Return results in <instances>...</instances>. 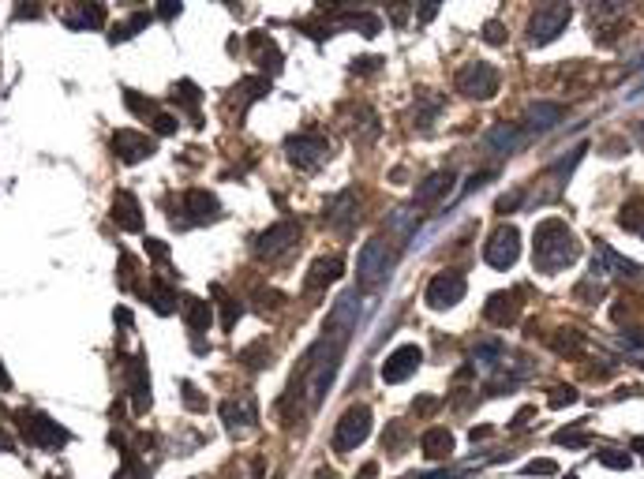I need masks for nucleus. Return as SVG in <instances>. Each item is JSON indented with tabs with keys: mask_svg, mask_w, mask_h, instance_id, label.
Masks as SVG:
<instances>
[{
	"mask_svg": "<svg viewBox=\"0 0 644 479\" xmlns=\"http://www.w3.org/2000/svg\"><path fill=\"white\" fill-rule=\"evenodd\" d=\"M577 255H581V247H577L570 225H562L558 218L540 221V229H536V236H532V259L543 274H555V270H562V266L577 262Z\"/></svg>",
	"mask_w": 644,
	"mask_h": 479,
	"instance_id": "1",
	"label": "nucleus"
},
{
	"mask_svg": "<svg viewBox=\"0 0 644 479\" xmlns=\"http://www.w3.org/2000/svg\"><path fill=\"white\" fill-rule=\"evenodd\" d=\"M371 434V408L367 405H349L337 419V431H334V449L337 453H349L356 449L363 438Z\"/></svg>",
	"mask_w": 644,
	"mask_h": 479,
	"instance_id": "2",
	"label": "nucleus"
},
{
	"mask_svg": "<svg viewBox=\"0 0 644 479\" xmlns=\"http://www.w3.org/2000/svg\"><path fill=\"white\" fill-rule=\"evenodd\" d=\"M390 277V251L383 240H367L356 259V281L360 288H378Z\"/></svg>",
	"mask_w": 644,
	"mask_h": 479,
	"instance_id": "3",
	"label": "nucleus"
},
{
	"mask_svg": "<svg viewBox=\"0 0 644 479\" xmlns=\"http://www.w3.org/2000/svg\"><path fill=\"white\" fill-rule=\"evenodd\" d=\"M221 419H225V431L232 438H244L259 427V408H255V393H240L232 401L221 405Z\"/></svg>",
	"mask_w": 644,
	"mask_h": 479,
	"instance_id": "4",
	"label": "nucleus"
},
{
	"mask_svg": "<svg viewBox=\"0 0 644 479\" xmlns=\"http://www.w3.org/2000/svg\"><path fill=\"white\" fill-rule=\"evenodd\" d=\"M570 4H547V8H540V11H532V19H529V42L532 45H547L550 38H558L562 34V26L570 23Z\"/></svg>",
	"mask_w": 644,
	"mask_h": 479,
	"instance_id": "5",
	"label": "nucleus"
},
{
	"mask_svg": "<svg viewBox=\"0 0 644 479\" xmlns=\"http://www.w3.org/2000/svg\"><path fill=\"white\" fill-rule=\"evenodd\" d=\"M296 236H300V229H296L293 221H278V225H270L266 232H259V236H255V255H259L262 262L281 259L285 251H293V247H296Z\"/></svg>",
	"mask_w": 644,
	"mask_h": 479,
	"instance_id": "6",
	"label": "nucleus"
},
{
	"mask_svg": "<svg viewBox=\"0 0 644 479\" xmlns=\"http://www.w3.org/2000/svg\"><path fill=\"white\" fill-rule=\"evenodd\" d=\"M483 259H487V266H495V270H509L517 259H521V236L517 229H509V225H502V229H495L487 247H483Z\"/></svg>",
	"mask_w": 644,
	"mask_h": 479,
	"instance_id": "7",
	"label": "nucleus"
},
{
	"mask_svg": "<svg viewBox=\"0 0 644 479\" xmlns=\"http://www.w3.org/2000/svg\"><path fill=\"white\" fill-rule=\"evenodd\" d=\"M457 86H461L468 98L487 101V98H495V90H498V72L491 68L487 60H472L468 68L457 75Z\"/></svg>",
	"mask_w": 644,
	"mask_h": 479,
	"instance_id": "8",
	"label": "nucleus"
},
{
	"mask_svg": "<svg viewBox=\"0 0 644 479\" xmlns=\"http://www.w3.org/2000/svg\"><path fill=\"white\" fill-rule=\"evenodd\" d=\"M457 300H465V274L442 270L439 277H431V285H427V303L431 308L446 311V308H453Z\"/></svg>",
	"mask_w": 644,
	"mask_h": 479,
	"instance_id": "9",
	"label": "nucleus"
},
{
	"mask_svg": "<svg viewBox=\"0 0 644 479\" xmlns=\"http://www.w3.org/2000/svg\"><path fill=\"white\" fill-rule=\"evenodd\" d=\"M285 154H288V162H293L296 169H315V165L326 162L330 146H326L322 135H293L285 142Z\"/></svg>",
	"mask_w": 644,
	"mask_h": 479,
	"instance_id": "10",
	"label": "nucleus"
},
{
	"mask_svg": "<svg viewBox=\"0 0 644 479\" xmlns=\"http://www.w3.org/2000/svg\"><path fill=\"white\" fill-rule=\"evenodd\" d=\"M113 154L120 157L124 165H139L154 154V139H147L142 131H128V128L113 131Z\"/></svg>",
	"mask_w": 644,
	"mask_h": 479,
	"instance_id": "11",
	"label": "nucleus"
},
{
	"mask_svg": "<svg viewBox=\"0 0 644 479\" xmlns=\"http://www.w3.org/2000/svg\"><path fill=\"white\" fill-rule=\"evenodd\" d=\"M419 359H424V352H419L416 344H401V349H393L390 359H383V382H390V385L405 382L419 367Z\"/></svg>",
	"mask_w": 644,
	"mask_h": 479,
	"instance_id": "12",
	"label": "nucleus"
},
{
	"mask_svg": "<svg viewBox=\"0 0 644 479\" xmlns=\"http://www.w3.org/2000/svg\"><path fill=\"white\" fill-rule=\"evenodd\" d=\"M26 438H30L34 446H42V449H60V446L72 442V434L64 431L60 423H52L49 416H30L26 419Z\"/></svg>",
	"mask_w": 644,
	"mask_h": 479,
	"instance_id": "13",
	"label": "nucleus"
},
{
	"mask_svg": "<svg viewBox=\"0 0 644 479\" xmlns=\"http://www.w3.org/2000/svg\"><path fill=\"white\" fill-rule=\"evenodd\" d=\"M341 274H345V262H341V255H319V259L311 262L307 277H304V292H319L326 285H334Z\"/></svg>",
	"mask_w": 644,
	"mask_h": 479,
	"instance_id": "14",
	"label": "nucleus"
},
{
	"mask_svg": "<svg viewBox=\"0 0 644 479\" xmlns=\"http://www.w3.org/2000/svg\"><path fill=\"white\" fill-rule=\"evenodd\" d=\"M183 206H188V218H183V225H210V221H218V214H221L218 198L210 195V191H199V188L183 195Z\"/></svg>",
	"mask_w": 644,
	"mask_h": 479,
	"instance_id": "15",
	"label": "nucleus"
},
{
	"mask_svg": "<svg viewBox=\"0 0 644 479\" xmlns=\"http://www.w3.org/2000/svg\"><path fill=\"white\" fill-rule=\"evenodd\" d=\"M113 221L120 225L124 232H142V210H139V198L131 191L113 195Z\"/></svg>",
	"mask_w": 644,
	"mask_h": 479,
	"instance_id": "16",
	"label": "nucleus"
},
{
	"mask_svg": "<svg viewBox=\"0 0 644 479\" xmlns=\"http://www.w3.org/2000/svg\"><path fill=\"white\" fill-rule=\"evenodd\" d=\"M360 198L352 195V191H341L334 203H330V210H326V225H330V229H352V225H356V218H360Z\"/></svg>",
	"mask_w": 644,
	"mask_h": 479,
	"instance_id": "17",
	"label": "nucleus"
},
{
	"mask_svg": "<svg viewBox=\"0 0 644 479\" xmlns=\"http://www.w3.org/2000/svg\"><path fill=\"white\" fill-rule=\"evenodd\" d=\"M262 94H266V79H244V83L232 90V98H229V109H232V116L240 120V116L247 113V105H252L255 98H262Z\"/></svg>",
	"mask_w": 644,
	"mask_h": 479,
	"instance_id": "18",
	"label": "nucleus"
},
{
	"mask_svg": "<svg viewBox=\"0 0 644 479\" xmlns=\"http://www.w3.org/2000/svg\"><path fill=\"white\" fill-rule=\"evenodd\" d=\"M419 449L427 453V461H446L453 453V434L442 427H431L424 438H419Z\"/></svg>",
	"mask_w": 644,
	"mask_h": 479,
	"instance_id": "19",
	"label": "nucleus"
},
{
	"mask_svg": "<svg viewBox=\"0 0 644 479\" xmlns=\"http://www.w3.org/2000/svg\"><path fill=\"white\" fill-rule=\"evenodd\" d=\"M131 401H135V412H147L150 408V378H147V364L131 359Z\"/></svg>",
	"mask_w": 644,
	"mask_h": 479,
	"instance_id": "20",
	"label": "nucleus"
},
{
	"mask_svg": "<svg viewBox=\"0 0 644 479\" xmlns=\"http://www.w3.org/2000/svg\"><path fill=\"white\" fill-rule=\"evenodd\" d=\"M252 49H255L259 68L266 64V72H270V75H278V72H281V49L273 45V38H270V34H252Z\"/></svg>",
	"mask_w": 644,
	"mask_h": 479,
	"instance_id": "21",
	"label": "nucleus"
},
{
	"mask_svg": "<svg viewBox=\"0 0 644 479\" xmlns=\"http://www.w3.org/2000/svg\"><path fill=\"white\" fill-rule=\"evenodd\" d=\"M562 116H566V109H562V105H555V101H532V105H529V120H532V128H540V131L555 128Z\"/></svg>",
	"mask_w": 644,
	"mask_h": 479,
	"instance_id": "22",
	"label": "nucleus"
},
{
	"mask_svg": "<svg viewBox=\"0 0 644 479\" xmlns=\"http://www.w3.org/2000/svg\"><path fill=\"white\" fill-rule=\"evenodd\" d=\"M450 188H453V172H435V176H427L416 188V203H435V198L446 195Z\"/></svg>",
	"mask_w": 644,
	"mask_h": 479,
	"instance_id": "23",
	"label": "nucleus"
},
{
	"mask_svg": "<svg viewBox=\"0 0 644 479\" xmlns=\"http://www.w3.org/2000/svg\"><path fill=\"white\" fill-rule=\"evenodd\" d=\"M183 318H188L191 334H203V329L210 326V303L195 300V296H183Z\"/></svg>",
	"mask_w": 644,
	"mask_h": 479,
	"instance_id": "24",
	"label": "nucleus"
},
{
	"mask_svg": "<svg viewBox=\"0 0 644 479\" xmlns=\"http://www.w3.org/2000/svg\"><path fill=\"white\" fill-rule=\"evenodd\" d=\"M521 139H524V135H521V128H514V124H495V128L487 131V142L495 146V150H506V154H509V150H517Z\"/></svg>",
	"mask_w": 644,
	"mask_h": 479,
	"instance_id": "25",
	"label": "nucleus"
},
{
	"mask_svg": "<svg viewBox=\"0 0 644 479\" xmlns=\"http://www.w3.org/2000/svg\"><path fill=\"white\" fill-rule=\"evenodd\" d=\"M487 318H491V322L509 326V322L517 318V300H514V296H491V303H487Z\"/></svg>",
	"mask_w": 644,
	"mask_h": 479,
	"instance_id": "26",
	"label": "nucleus"
},
{
	"mask_svg": "<svg viewBox=\"0 0 644 479\" xmlns=\"http://www.w3.org/2000/svg\"><path fill=\"white\" fill-rule=\"evenodd\" d=\"M147 23H150V16H147V11H135V16H131L128 23L113 26V30H109V42H113V45L128 42V38H135V34H139V30H142V26H147Z\"/></svg>",
	"mask_w": 644,
	"mask_h": 479,
	"instance_id": "27",
	"label": "nucleus"
},
{
	"mask_svg": "<svg viewBox=\"0 0 644 479\" xmlns=\"http://www.w3.org/2000/svg\"><path fill=\"white\" fill-rule=\"evenodd\" d=\"M101 19H105V8H98V4H86V8L79 11L75 19H68V26H72V30H98V26H101Z\"/></svg>",
	"mask_w": 644,
	"mask_h": 479,
	"instance_id": "28",
	"label": "nucleus"
},
{
	"mask_svg": "<svg viewBox=\"0 0 644 479\" xmlns=\"http://www.w3.org/2000/svg\"><path fill=\"white\" fill-rule=\"evenodd\" d=\"M199 94H203V90H195V83H188V79L173 86V101H180L191 116H199Z\"/></svg>",
	"mask_w": 644,
	"mask_h": 479,
	"instance_id": "29",
	"label": "nucleus"
},
{
	"mask_svg": "<svg viewBox=\"0 0 644 479\" xmlns=\"http://www.w3.org/2000/svg\"><path fill=\"white\" fill-rule=\"evenodd\" d=\"M150 303H154V311H157V315H173V311H176V296L169 292V285H165V281H154Z\"/></svg>",
	"mask_w": 644,
	"mask_h": 479,
	"instance_id": "30",
	"label": "nucleus"
},
{
	"mask_svg": "<svg viewBox=\"0 0 644 479\" xmlns=\"http://www.w3.org/2000/svg\"><path fill=\"white\" fill-rule=\"evenodd\" d=\"M349 26H356L363 38H375L378 30H383V23H378L375 16H349Z\"/></svg>",
	"mask_w": 644,
	"mask_h": 479,
	"instance_id": "31",
	"label": "nucleus"
},
{
	"mask_svg": "<svg viewBox=\"0 0 644 479\" xmlns=\"http://www.w3.org/2000/svg\"><path fill=\"white\" fill-rule=\"evenodd\" d=\"M124 101H128V109H131V113H139V116H142V113H154V101H150V98H139L135 90H128Z\"/></svg>",
	"mask_w": 644,
	"mask_h": 479,
	"instance_id": "32",
	"label": "nucleus"
},
{
	"mask_svg": "<svg viewBox=\"0 0 644 479\" xmlns=\"http://www.w3.org/2000/svg\"><path fill=\"white\" fill-rule=\"evenodd\" d=\"M150 120H154L157 135H173V131H176V116H169V113H154Z\"/></svg>",
	"mask_w": 644,
	"mask_h": 479,
	"instance_id": "33",
	"label": "nucleus"
},
{
	"mask_svg": "<svg viewBox=\"0 0 644 479\" xmlns=\"http://www.w3.org/2000/svg\"><path fill=\"white\" fill-rule=\"evenodd\" d=\"M236 318H240V303H232V300H221V326H225V329H232V326H236Z\"/></svg>",
	"mask_w": 644,
	"mask_h": 479,
	"instance_id": "34",
	"label": "nucleus"
},
{
	"mask_svg": "<svg viewBox=\"0 0 644 479\" xmlns=\"http://www.w3.org/2000/svg\"><path fill=\"white\" fill-rule=\"evenodd\" d=\"M498 356H502V344H483V349H476V364L480 367H491Z\"/></svg>",
	"mask_w": 644,
	"mask_h": 479,
	"instance_id": "35",
	"label": "nucleus"
},
{
	"mask_svg": "<svg viewBox=\"0 0 644 479\" xmlns=\"http://www.w3.org/2000/svg\"><path fill=\"white\" fill-rule=\"evenodd\" d=\"M483 30H487V34H483V42H487V45H506V26L502 23H487Z\"/></svg>",
	"mask_w": 644,
	"mask_h": 479,
	"instance_id": "36",
	"label": "nucleus"
},
{
	"mask_svg": "<svg viewBox=\"0 0 644 479\" xmlns=\"http://www.w3.org/2000/svg\"><path fill=\"white\" fill-rule=\"evenodd\" d=\"M183 405H188L191 412H203V408H206V397L195 393V385H191V382H183Z\"/></svg>",
	"mask_w": 644,
	"mask_h": 479,
	"instance_id": "37",
	"label": "nucleus"
},
{
	"mask_svg": "<svg viewBox=\"0 0 644 479\" xmlns=\"http://www.w3.org/2000/svg\"><path fill=\"white\" fill-rule=\"evenodd\" d=\"M524 472H529V475H555L558 464L555 461H529V464H524Z\"/></svg>",
	"mask_w": 644,
	"mask_h": 479,
	"instance_id": "38",
	"label": "nucleus"
},
{
	"mask_svg": "<svg viewBox=\"0 0 644 479\" xmlns=\"http://www.w3.org/2000/svg\"><path fill=\"white\" fill-rule=\"evenodd\" d=\"M577 401V390H570V385H558L555 393H550V405L555 408H562V405H573Z\"/></svg>",
	"mask_w": 644,
	"mask_h": 479,
	"instance_id": "39",
	"label": "nucleus"
},
{
	"mask_svg": "<svg viewBox=\"0 0 644 479\" xmlns=\"http://www.w3.org/2000/svg\"><path fill=\"white\" fill-rule=\"evenodd\" d=\"M555 349L558 352H577V349H581V337H577V334H562V337H555Z\"/></svg>",
	"mask_w": 644,
	"mask_h": 479,
	"instance_id": "40",
	"label": "nucleus"
},
{
	"mask_svg": "<svg viewBox=\"0 0 644 479\" xmlns=\"http://www.w3.org/2000/svg\"><path fill=\"white\" fill-rule=\"evenodd\" d=\"M375 68H383V57H360L356 64H352V72H360V75L375 72Z\"/></svg>",
	"mask_w": 644,
	"mask_h": 479,
	"instance_id": "41",
	"label": "nucleus"
},
{
	"mask_svg": "<svg viewBox=\"0 0 644 479\" xmlns=\"http://www.w3.org/2000/svg\"><path fill=\"white\" fill-rule=\"evenodd\" d=\"M599 461L607 464V468H629V457L626 453H603Z\"/></svg>",
	"mask_w": 644,
	"mask_h": 479,
	"instance_id": "42",
	"label": "nucleus"
},
{
	"mask_svg": "<svg viewBox=\"0 0 644 479\" xmlns=\"http://www.w3.org/2000/svg\"><path fill=\"white\" fill-rule=\"evenodd\" d=\"M142 247H147L154 259H165V255H169V247L162 244V240H142Z\"/></svg>",
	"mask_w": 644,
	"mask_h": 479,
	"instance_id": "43",
	"label": "nucleus"
},
{
	"mask_svg": "<svg viewBox=\"0 0 644 479\" xmlns=\"http://www.w3.org/2000/svg\"><path fill=\"white\" fill-rule=\"evenodd\" d=\"M521 203V191H514V195H506V198H498V214H509Z\"/></svg>",
	"mask_w": 644,
	"mask_h": 479,
	"instance_id": "44",
	"label": "nucleus"
},
{
	"mask_svg": "<svg viewBox=\"0 0 644 479\" xmlns=\"http://www.w3.org/2000/svg\"><path fill=\"white\" fill-rule=\"evenodd\" d=\"M435 408H439L435 397H419V401L412 405V412H435Z\"/></svg>",
	"mask_w": 644,
	"mask_h": 479,
	"instance_id": "45",
	"label": "nucleus"
},
{
	"mask_svg": "<svg viewBox=\"0 0 644 479\" xmlns=\"http://www.w3.org/2000/svg\"><path fill=\"white\" fill-rule=\"evenodd\" d=\"M157 16H162V19H176L180 16V4H162V8H157Z\"/></svg>",
	"mask_w": 644,
	"mask_h": 479,
	"instance_id": "46",
	"label": "nucleus"
},
{
	"mask_svg": "<svg viewBox=\"0 0 644 479\" xmlns=\"http://www.w3.org/2000/svg\"><path fill=\"white\" fill-rule=\"evenodd\" d=\"M0 390H11V378H8V371H4V364H0Z\"/></svg>",
	"mask_w": 644,
	"mask_h": 479,
	"instance_id": "47",
	"label": "nucleus"
},
{
	"mask_svg": "<svg viewBox=\"0 0 644 479\" xmlns=\"http://www.w3.org/2000/svg\"><path fill=\"white\" fill-rule=\"evenodd\" d=\"M116 318H120L124 326H131V311H128V308H116Z\"/></svg>",
	"mask_w": 644,
	"mask_h": 479,
	"instance_id": "48",
	"label": "nucleus"
},
{
	"mask_svg": "<svg viewBox=\"0 0 644 479\" xmlns=\"http://www.w3.org/2000/svg\"><path fill=\"white\" fill-rule=\"evenodd\" d=\"M315 479H337V472L334 468H319V472H315Z\"/></svg>",
	"mask_w": 644,
	"mask_h": 479,
	"instance_id": "49",
	"label": "nucleus"
},
{
	"mask_svg": "<svg viewBox=\"0 0 644 479\" xmlns=\"http://www.w3.org/2000/svg\"><path fill=\"white\" fill-rule=\"evenodd\" d=\"M0 449H11V442H8V434L0 431Z\"/></svg>",
	"mask_w": 644,
	"mask_h": 479,
	"instance_id": "50",
	"label": "nucleus"
},
{
	"mask_svg": "<svg viewBox=\"0 0 644 479\" xmlns=\"http://www.w3.org/2000/svg\"><path fill=\"white\" fill-rule=\"evenodd\" d=\"M633 449H640V453H644V438H637V442H633Z\"/></svg>",
	"mask_w": 644,
	"mask_h": 479,
	"instance_id": "51",
	"label": "nucleus"
},
{
	"mask_svg": "<svg viewBox=\"0 0 644 479\" xmlns=\"http://www.w3.org/2000/svg\"><path fill=\"white\" fill-rule=\"evenodd\" d=\"M113 479H128V475H124V472H116V475H113Z\"/></svg>",
	"mask_w": 644,
	"mask_h": 479,
	"instance_id": "52",
	"label": "nucleus"
},
{
	"mask_svg": "<svg viewBox=\"0 0 644 479\" xmlns=\"http://www.w3.org/2000/svg\"><path fill=\"white\" fill-rule=\"evenodd\" d=\"M49 479H64V475H49Z\"/></svg>",
	"mask_w": 644,
	"mask_h": 479,
	"instance_id": "53",
	"label": "nucleus"
}]
</instances>
